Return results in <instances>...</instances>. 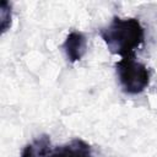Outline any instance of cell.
<instances>
[{
	"label": "cell",
	"instance_id": "cell-1",
	"mask_svg": "<svg viewBox=\"0 0 157 157\" xmlns=\"http://www.w3.org/2000/svg\"><path fill=\"white\" fill-rule=\"evenodd\" d=\"M99 36L108 50L121 58L132 56L145 42V29L135 17H113L109 25L99 28Z\"/></svg>",
	"mask_w": 157,
	"mask_h": 157
},
{
	"label": "cell",
	"instance_id": "cell-2",
	"mask_svg": "<svg viewBox=\"0 0 157 157\" xmlns=\"http://www.w3.org/2000/svg\"><path fill=\"white\" fill-rule=\"evenodd\" d=\"M119 83L125 93L139 94L150 85V70L146 65L137 61L135 55L121 58L115 64Z\"/></svg>",
	"mask_w": 157,
	"mask_h": 157
},
{
	"label": "cell",
	"instance_id": "cell-3",
	"mask_svg": "<svg viewBox=\"0 0 157 157\" xmlns=\"http://www.w3.org/2000/svg\"><path fill=\"white\" fill-rule=\"evenodd\" d=\"M63 49L70 63H76L83 58L87 52V38L82 32L72 31L70 32L65 42L63 43Z\"/></svg>",
	"mask_w": 157,
	"mask_h": 157
},
{
	"label": "cell",
	"instance_id": "cell-4",
	"mask_svg": "<svg viewBox=\"0 0 157 157\" xmlns=\"http://www.w3.org/2000/svg\"><path fill=\"white\" fill-rule=\"evenodd\" d=\"M48 157H92V150L85 140L77 137L56 146L50 151Z\"/></svg>",
	"mask_w": 157,
	"mask_h": 157
},
{
	"label": "cell",
	"instance_id": "cell-5",
	"mask_svg": "<svg viewBox=\"0 0 157 157\" xmlns=\"http://www.w3.org/2000/svg\"><path fill=\"white\" fill-rule=\"evenodd\" d=\"M50 151V139L47 134H43L26 145L20 157H48Z\"/></svg>",
	"mask_w": 157,
	"mask_h": 157
},
{
	"label": "cell",
	"instance_id": "cell-6",
	"mask_svg": "<svg viewBox=\"0 0 157 157\" xmlns=\"http://www.w3.org/2000/svg\"><path fill=\"white\" fill-rule=\"evenodd\" d=\"M11 4L7 1H1L0 5V20H1V32L5 33L11 27Z\"/></svg>",
	"mask_w": 157,
	"mask_h": 157
}]
</instances>
